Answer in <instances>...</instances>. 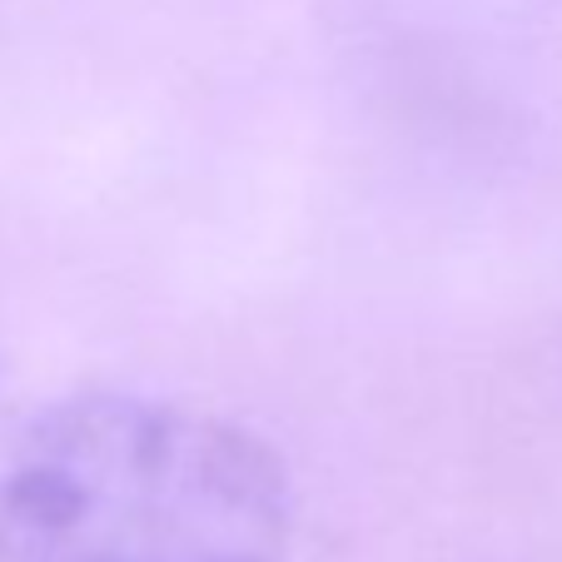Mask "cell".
I'll use <instances>...</instances> for the list:
<instances>
[{"label":"cell","mask_w":562,"mask_h":562,"mask_svg":"<svg viewBox=\"0 0 562 562\" xmlns=\"http://www.w3.org/2000/svg\"><path fill=\"white\" fill-rule=\"evenodd\" d=\"M294 483L245 424L75 393L0 458V562H289Z\"/></svg>","instance_id":"cell-1"}]
</instances>
